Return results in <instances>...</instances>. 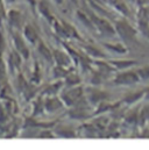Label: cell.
<instances>
[{"mask_svg": "<svg viewBox=\"0 0 149 150\" xmlns=\"http://www.w3.org/2000/svg\"><path fill=\"white\" fill-rule=\"evenodd\" d=\"M114 29H115V34H118L119 38L125 43H131V42L135 41V38H136L138 29L135 27H133L125 19L116 20L114 23Z\"/></svg>", "mask_w": 149, "mask_h": 150, "instance_id": "cell-1", "label": "cell"}, {"mask_svg": "<svg viewBox=\"0 0 149 150\" xmlns=\"http://www.w3.org/2000/svg\"><path fill=\"white\" fill-rule=\"evenodd\" d=\"M140 77L138 75L136 70H121L119 74H116L113 78V83L119 86H131L134 84L140 83Z\"/></svg>", "mask_w": 149, "mask_h": 150, "instance_id": "cell-2", "label": "cell"}, {"mask_svg": "<svg viewBox=\"0 0 149 150\" xmlns=\"http://www.w3.org/2000/svg\"><path fill=\"white\" fill-rule=\"evenodd\" d=\"M84 96V91L82 87H72L71 90H68L63 93V101L71 106V105H77L78 103H80L82 98Z\"/></svg>", "mask_w": 149, "mask_h": 150, "instance_id": "cell-3", "label": "cell"}, {"mask_svg": "<svg viewBox=\"0 0 149 150\" xmlns=\"http://www.w3.org/2000/svg\"><path fill=\"white\" fill-rule=\"evenodd\" d=\"M91 21L94 23L96 28H97L101 34H104L105 36H113V35H115L114 26H112L107 20H105V19H103V18L92 16V18H91Z\"/></svg>", "mask_w": 149, "mask_h": 150, "instance_id": "cell-4", "label": "cell"}, {"mask_svg": "<svg viewBox=\"0 0 149 150\" xmlns=\"http://www.w3.org/2000/svg\"><path fill=\"white\" fill-rule=\"evenodd\" d=\"M13 41H14V45H15V50L23 57V58H28L29 56V49L28 45L26 44V41L22 36H20L18 33L13 34Z\"/></svg>", "mask_w": 149, "mask_h": 150, "instance_id": "cell-5", "label": "cell"}, {"mask_svg": "<svg viewBox=\"0 0 149 150\" xmlns=\"http://www.w3.org/2000/svg\"><path fill=\"white\" fill-rule=\"evenodd\" d=\"M138 62L134 61V59H113L110 61V64L113 67L114 70H127V69H131L133 68Z\"/></svg>", "mask_w": 149, "mask_h": 150, "instance_id": "cell-6", "label": "cell"}, {"mask_svg": "<svg viewBox=\"0 0 149 150\" xmlns=\"http://www.w3.org/2000/svg\"><path fill=\"white\" fill-rule=\"evenodd\" d=\"M8 21H9V23L13 28L19 29V28H21L22 22H23L22 14L16 9H11L9 13H8Z\"/></svg>", "mask_w": 149, "mask_h": 150, "instance_id": "cell-7", "label": "cell"}, {"mask_svg": "<svg viewBox=\"0 0 149 150\" xmlns=\"http://www.w3.org/2000/svg\"><path fill=\"white\" fill-rule=\"evenodd\" d=\"M23 35H25V40H27V42L32 43V44H35L38 40V36H37L36 30L32 27V26H26L25 29H23Z\"/></svg>", "mask_w": 149, "mask_h": 150, "instance_id": "cell-8", "label": "cell"}, {"mask_svg": "<svg viewBox=\"0 0 149 150\" xmlns=\"http://www.w3.org/2000/svg\"><path fill=\"white\" fill-rule=\"evenodd\" d=\"M63 106L62 101L58 99V98H49L47 101H45V110H48L49 112H54V111H57L58 108H61Z\"/></svg>", "mask_w": 149, "mask_h": 150, "instance_id": "cell-9", "label": "cell"}, {"mask_svg": "<svg viewBox=\"0 0 149 150\" xmlns=\"http://www.w3.org/2000/svg\"><path fill=\"white\" fill-rule=\"evenodd\" d=\"M53 56L55 57V59H56V62L58 63V65L65 67V65H68V64L70 63V58H69L68 55H67L65 52H63V51L57 50V51H55V54H53Z\"/></svg>", "mask_w": 149, "mask_h": 150, "instance_id": "cell-10", "label": "cell"}, {"mask_svg": "<svg viewBox=\"0 0 149 150\" xmlns=\"http://www.w3.org/2000/svg\"><path fill=\"white\" fill-rule=\"evenodd\" d=\"M104 45L110 51L116 52V54H125L127 51V48L122 43H104Z\"/></svg>", "mask_w": 149, "mask_h": 150, "instance_id": "cell-11", "label": "cell"}, {"mask_svg": "<svg viewBox=\"0 0 149 150\" xmlns=\"http://www.w3.org/2000/svg\"><path fill=\"white\" fill-rule=\"evenodd\" d=\"M143 94H145V91H140V92H136V93H131L128 94L127 97H125V103L128 104V105H133L135 104L136 101L143 99Z\"/></svg>", "mask_w": 149, "mask_h": 150, "instance_id": "cell-12", "label": "cell"}, {"mask_svg": "<svg viewBox=\"0 0 149 150\" xmlns=\"http://www.w3.org/2000/svg\"><path fill=\"white\" fill-rule=\"evenodd\" d=\"M110 1H111L112 5H113L121 14H123V15H126V16L129 15V11H128L126 4L123 2V0H110Z\"/></svg>", "mask_w": 149, "mask_h": 150, "instance_id": "cell-13", "label": "cell"}, {"mask_svg": "<svg viewBox=\"0 0 149 150\" xmlns=\"http://www.w3.org/2000/svg\"><path fill=\"white\" fill-rule=\"evenodd\" d=\"M9 63H11V67L12 68L19 69V67L21 64V55L16 50H13L12 51V54L9 56Z\"/></svg>", "mask_w": 149, "mask_h": 150, "instance_id": "cell-14", "label": "cell"}, {"mask_svg": "<svg viewBox=\"0 0 149 150\" xmlns=\"http://www.w3.org/2000/svg\"><path fill=\"white\" fill-rule=\"evenodd\" d=\"M38 51H40V54L45 58V59H48V61H51L53 59V54H51V51L47 48V45H44L43 43H40V45H38Z\"/></svg>", "mask_w": 149, "mask_h": 150, "instance_id": "cell-15", "label": "cell"}, {"mask_svg": "<svg viewBox=\"0 0 149 150\" xmlns=\"http://www.w3.org/2000/svg\"><path fill=\"white\" fill-rule=\"evenodd\" d=\"M139 120L141 121V123H146L147 121H149V103L139 112Z\"/></svg>", "mask_w": 149, "mask_h": 150, "instance_id": "cell-16", "label": "cell"}, {"mask_svg": "<svg viewBox=\"0 0 149 150\" xmlns=\"http://www.w3.org/2000/svg\"><path fill=\"white\" fill-rule=\"evenodd\" d=\"M136 71H138V75L140 77V80H149V65L141 67Z\"/></svg>", "mask_w": 149, "mask_h": 150, "instance_id": "cell-17", "label": "cell"}, {"mask_svg": "<svg viewBox=\"0 0 149 150\" xmlns=\"http://www.w3.org/2000/svg\"><path fill=\"white\" fill-rule=\"evenodd\" d=\"M67 81H68L69 85H74V84H77V83L79 81V78H78V76L70 75V76H68Z\"/></svg>", "mask_w": 149, "mask_h": 150, "instance_id": "cell-18", "label": "cell"}, {"mask_svg": "<svg viewBox=\"0 0 149 150\" xmlns=\"http://www.w3.org/2000/svg\"><path fill=\"white\" fill-rule=\"evenodd\" d=\"M5 44H6V42H5V38H4L2 33L0 32V57H1L2 52H4V50H5V47H6Z\"/></svg>", "mask_w": 149, "mask_h": 150, "instance_id": "cell-19", "label": "cell"}, {"mask_svg": "<svg viewBox=\"0 0 149 150\" xmlns=\"http://www.w3.org/2000/svg\"><path fill=\"white\" fill-rule=\"evenodd\" d=\"M6 18V12H5V7H4V4L2 1L0 0V20H4Z\"/></svg>", "mask_w": 149, "mask_h": 150, "instance_id": "cell-20", "label": "cell"}, {"mask_svg": "<svg viewBox=\"0 0 149 150\" xmlns=\"http://www.w3.org/2000/svg\"><path fill=\"white\" fill-rule=\"evenodd\" d=\"M143 100H146L147 103H149V88H147L145 91V94H143Z\"/></svg>", "mask_w": 149, "mask_h": 150, "instance_id": "cell-21", "label": "cell"}, {"mask_svg": "<svg viewBox=\"0 0 149 150\" xmlns=\"http://www.w3.org/2000/svg\"><path fill=\"white\" fill-rule=\"evenodd\" d=\"M27 1H28V2L31 4V6H32L33 8H34V7L36 6V0H27Z\"/></svg>", "mask_w": 149, "mask_h": 150, "instance_id": "cell-22", "label": "cell"}, {"mask_svg": "<svg viewBox=\"0 0 149 150\" xmlns=\"http://www.w3.org/2000/svg\"><path fill=\"white\" fill-rule=\"evenodd\" d=\"M54 1H55L56 4H62V2H63V0H54Z\"/></svg>", "mask_w": 149, "mask_h": 150, "instance_id": "cell-23", "label": "cell"}, {"mask_svg": "<svg viewBox=\"0 0 149 150\" xmlns=\"http://www.w3.org/2000/svg\"><path fill=\"white\" fill-rule=\"evenodd\" d=\"M8 2H13V1H15V0H7Z\"/></svg>", "mask_w": 149, "mask_h": 150, "instance_id": "cell-24", "label": "cell"}]
</instances>
